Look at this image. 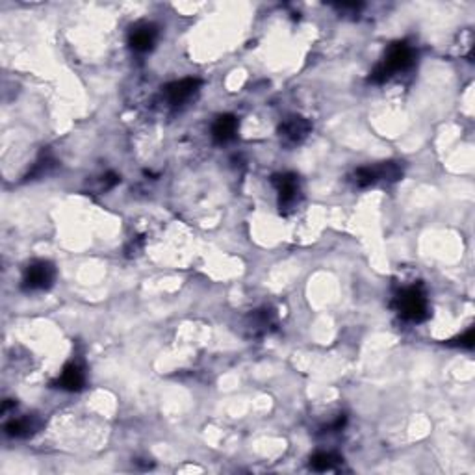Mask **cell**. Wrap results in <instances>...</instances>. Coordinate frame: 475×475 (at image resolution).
I'll list each match as a JSON object with an SVG mask.
<instances>
[{
  "label": "cell",
  "mask_w": 475,
  "mask_h": 475,
  "mask_svg": "<svg viewBox=\"0 0 475 475\" xmlns=\"http://www.w3.org/2000/svg\"><path fill=\"white\" fill-rule=\"evenodd\" d=\"M236 132H238V119L231 115V113L219 115L216 122H214V127H212V136H214L217 143L231 142L232 137L236 136Z\"/></svg>",
  "instance_id": "10"
},
{
  "label": "cell",
  "mask_w": 475,
  "mask_h": 475,
  "mask_svg": "<svg viewBox=\"0 0 475 475\" xmlns=\"http://www.w3.org/2000/svg\"><path fill=\"white\" fill-rule=\"evenodd\" d=\"M310 130H312V125L309 119L301 118V115H292L280 122L279 136L286 145H297L309 136Z\"/></svg>",
  "instance_id": "5"
},
{
  "label": "cell",
  "mask_w": 475,
  "mask_h": 475,
  "mask_svg": "<svg viewBox=\"0 0 475 475\" xmlns=\"http://www.w3.org/2000/svg\"><path fill=\"white\" fill-rule=\"evenodd\" d=\"M253 336H264V334H270L271 328L275 327V314L271 310H256V312L251 314L249 325Z\"/></svg>",
  "instance_id": "11"
},
{
  "label": "cell",
  "mask_w": 475,
  "mask_h": 475,
  "mask_svg": "<svg viewBox=\"0 0 475 475\" xmlns=\"http://www.w3.org/2000/svg\"><path fill=\"white\" fill-rule=\"evenodd\" d=\"M84 384H86V375L79 364H67L56 381V387L67 390V392H80Z\"/></svg>",
  "instance_id": "8"
},
{
  "label": "cell",
  "mask_w": 475,
  "mask_h": 475,
  "mask_svg": "<svg viewBox=\"0 0 475 475\" xmlns=\"http://www.w3.org/2000/svg\"><path fill=\"white\" fill-rule=\"evenodd\" d=\"M474 342H475V333L474 328H468L462 336H457V338L450 340V345H461V348H466V349H471L474 348Z\"/></svg>",
  "instance_id": "14"
},
{
  "label": "cell",
  "mask_w": 475,
  "mask_h": 475,
  "mask_svg": "<svg viewBox=\"0 0 475 475\" xmlns=\"http://www.w3.org/2000/svg\"><path fill=\"white\" fill-rule=\"evenodd\" d=\"M41 427V421L35 416H23L17 418V420H11L6 423V435L15 436V438H26V436H32L34 433H38V429Z\"/></svg>",
  "instance_id": "9"
},
{
  "label": "cell",
  "mask_w": 475,
  "mask_h": 475,
  "mask_svg": "<svg viewBox=\"0 0 475 475\" xmlns=\"http://www.w3.org/2000/svg\"><path fill=\"white\" fill-rule=\"evenodd\" d=\"M414 64V50L407 41H397L388 49L387 56L370 74V82L382 84L399 71H407Z\"/></svg>",
  "instance_id": "1"
},
{
  "label": "cell",
  "mask_w": 475,
  "mask_h": 475,
  "mask_svg": "<svg viewBox=\"0 0 475 475\" xmlns=\"http://www.w3.org/2000/svg\"><path fill=\"white\" fill-rule=\"evenodd\" d=\"M119 181H121V178H119L115 173H106V175L103 177V181H101V186H103L104 191L112 190L113 186H118Z\"/></svg>",
  "instance_id": "15"
},
{
  "label": "cell",
  "mask_w": 475,
  "mask_h": 475,
  "mask_svg": "<svg viewBox=\"0 0 475 475\" xmlns=\"http://www.w3.org/2000/svg\"><path fill=\"white\" fill-rule=\"evenodd\" d=\"M377 181V173H375V167H360L355 171V184L358 188H367L373 186Z\"/></svg>",
  "instance_id": "13"
},
{
  "label": "cell",
  "mask_w": 475,
  "mask_h": 475,
  "mask_svg": "<svg viewBox=\"0 0 475 475\" xmlns=\"http://www.w3.org/2000/svg\"><path fill=\"white\" fill-rule=\"evenodd\" d=\"M394 307L403 319L412 324H421L429 318V303L421 286H411L397 294Z\"/></svg>",
  "instance_id": "2"
},
{
  "label": "cell",
  "mask_w": 475,
  "mask_h": 475,
  "mask_svg": "<svg viewBox=\"0 0 475 475\" xmlns=\"http://www.w3.org/2000/svg\"><path fill=\"white\" fill-rule=\"evenodd\" d=\"M158 40V30L154 25L149 23H142V25L134 26L128 38V43L136 52H149L154 47Z\"/></svg>",
  "instance_id": "6"
},
{
  "label": "cell",
  "mask_w": 475,
  "mask_h": 475,
  "mask_svg": "<svg viewBox=\"0 0 475 475\" xmlns=\"http://www.w3.org/2000/svg\"><path fill=\"white\" fill-rule=\"evenodd\" d=\"M273 186L279 193V208L282 214L294 210L297 202L301 201V188H299V177L294 173H279L271 178Z\"/></svg>",
  "instance_id": "3"
},
{
  "label": "cell",
  "mask_w": 475,
  "mask_h": 475,
  "mask_svg": "<svg viewBox=\"0 0 475 475\" xmlns=\"http://www.w3.org/2000/svg\"><path fill=\"white\" fill-rule=\"evenodd\" d=\"M199 86H201V80L197 79H182L178 80V82L169 84L166 88L167 101L171 104H175V106H177V104L186 103L188 98L199 89Z\"/></svg>",
  "instance_id": "7"
},
{
  "label": "cell",
  "mask_w": 475,
  "mask_h": 475,
  "mask_svg": "<svg viewBox=\"0 0 475 475\" xmlns=\"http://www.w3.org/2000/svg\"><path fill=\"white\" fill-rule=\"evenodd\" d=\"M56 268L47 260H35L26 268L25 277H23V288L28 292H40V290H49L55 285Z\"/></svg>",
  "instance_id": "4"
},
{
  "label": "cell",
  "mask_w": 475,
  "mask_h": 475,
  "mask_svg": "<svg viewBox=\"0 0 475 475\" xmlns=\"http://www.w3.org/2000/svg\"><path fill=\"white\" fill-rule=\"evenodd\" d=\"M343 462V459L336 453H316V455L310 459V468L316 471H331L334 470L336 466H340Z\"/></svg>",
  "instance_id": "12"
}]
</instances>
